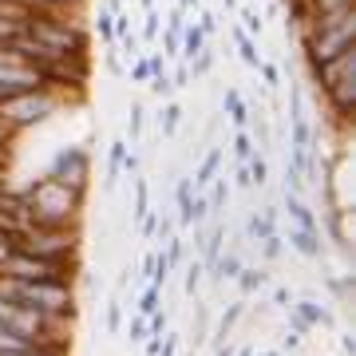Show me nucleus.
Wrapping results in <instances>:
<instances>
[{
  "label": "nucleus",
  "mask_w": 356,
  "mask_h": 356,
  "mask_svg": "<svg viewBox=\"0 0 356 356\" xmlns=\"http://www.w3.org/2000/svg\"><path fill=\"white\" fill-rule=\"evenodd\" d=\"M0 301L28 313H40L48 321H72L76 317V297L67 281H0Z\"/></svg>",
  "instance_id": "1"
},
{
  "label": "nucleus",
  "mask_w": 356,
  "mask_h": 356,
  "mask_svg": "<svg viewBox=\"0 0 356 356\" xmlns=\"http://www.w3.org/2000/svg\"><path fill=\"white\" fill-rule=\"evenodd\" d=\"M28 206H32V226H79L88 191H72L56 178H36L28 186Z\"/></svg>",
  "instance_id": "2"
},
{
  "label": "nucleus",
  "mask_w": 356,
  "mask_h": 356,
  "mask_svg": "<svg viewBox=\"0 0 356 356\" xmlns=\"http://www.w3.org/2000/svg\"><path fill=\"white\" fill-rule=\"evenodd\" d=\"M24 32L32 40H40L44 48H51L56 56H88V28H79L67 13H32Z\"/></svg>",
  "instance_id": "3"
},
{
  "label": "nucleus",
  "mask_w": 356,
  "mask_h": 356,
  "mask_svg": "<svg viewBox=\"0 0 356 356\" xmlns=\"http://www.w3.org/2000/svg\"><path fill=\"white\" fill-rule=\"evenodd\" d=\"M56 111H60V95L48 88H32V91H20V95L0 99V119H4V127L13 131V135L48 123Z\"/></svg>",
  "instance_id": "4"
},
{
  "label": "nucleus",
  "mask_w": 356,
  "mask_h": 356,
  "mask_svg": "<svg viewBox=\"0 0 356 356\" xmlns=\"http://www.w3.org/2000/svg\"><path fill=\"white\" fill-rule=\"evenodd\" d=\"M16 250L20 254H36V257H51V261H76L79 226H28L16 238Z\"/></svg>",
  "instance_id": "5"
},
{
  "label": "nucleus",
  "mask_w": 356,
  "mask_h": 356,
  "mask_svg": "<svg viewBox=\"0 0 356 356\" xmlns=\"http://www.w3.org/2000/svg\"><path fill=\"white\" fill-rule=\"evenodd\" d=\"M72 269L76 261H51V257H36V254H8L0 261V281H67L72 285Z\"/></svg>",
  "instance_id": "6"
},
{
  "label": "nucleus",
  "mask_w": 356,
  "mask_h": 356,
  "mask_svg": "<svg viewBox=\"0 0 356 356\" xmlns=\"http://www.w3.org/2000/svg\"><path fill=\"white\" fill-rule=\"evenodd\" d=\"M48 178L64 182L72 191H88V182H91L88 151H83V147H64V151H56V159H51V166H48Z\"/></svg>",
  "instance_id": "7"
},
{
  "label": "nucleus",
  "mask_w": 356,
  "mask_h": 356,
  "mask_svg": "<svg viewBox=\"0 0 356 356\" xmlns=\"http://www.w3.org/2000/svg\"><path fill=\"white\" fill-rule=\"evenodd\" d=\"M32 226V206H28V194L24 191H0V234L13 242L16 250V238Z\"/></svg>",
  "instance_id": "8"
},
{
  "label": "nucleus",
  "mask_w": 356,
  "mask_h": 356,
  "mask_svg": "<svg viewBox=\"0 0 356 356\" xmlns=\"http://www.w3.org/2000/svg\"><path fill=\"white\" fill-rule=\"evenodd\" d=\"M325 99H329V107H332V115L341 119V123H348L353 119V111H356V72H348V76H341L332 88H325L321 91Z\"/></svg>",
  "instance_id": "9"
},
{
  "label": "nucleus",
  "mask_w": 356,
  "mask_h": 356,
  "mask_svg": "<svg viewBox=\"0 0 356 356\" xmlns=\"http://www.w3.org/2000/svg\"><path fill=\"white\" fill-rule=\"evenodd\" d=\"M289 325L293 332H305V329H329L332 325V313L325 305H317V301H293L289 305Z\"/></svg>",
  "instance_id": "10"
},
{
  "label": "nucleus",
  "mask_w": 356,
  "mask_h": 356,
  "mask_svg": "<svg viewBox=\"0 0 356 356\" xmlns=\"http://www.w3.org/2000/svg\"><path fill=\"white\" fill-rule=\"evenodd\" d=\"M281 206H285V214L297 222V229H309V234H321V222H317V214L309 210L305 202H301V194H289L285 191V198H281Z\"/></svg>",
  "instance_id": "11"
},
{
  "label": "nucleus",
  "mask_w": 356,
  "mask_h": 356,
  "mask_svg": "<svg viewBox=\"0 0 356 356\" xmlns=\"http://www.w3.org/2000/svg\"><path fill=\"white\" fill-rule=\"evenodd\" d=\"M202 48H206V32L198 28V20H186L182 24V51H178V60L191 64L194 56H202Z\"/></svg>",
  "instance_id": "12"
},
{
  "label": "nucleus",
  "mask_w": 356,
  "mask_h": 356,
  "mask_svg": "<svg viewBox=\"0 0 356 356\" xmlns=\"http://www.w3.org/2000/svg\"><path fill=\"white\" fill-rule=\"evenodd\" d=\"M222 107H226V115H229V123H234V127H238V131H250V111H245L242 91L229 88V91H226V99H222Z\"/></svg>",
  "instance_id": "13"
},
{
  "label": "nucleus",
  "mask_w": 356,
  "mask_h": 356,
  "mask_svg": "<svg viewBox=\"0 0 356 356\" xmlns=\"http://www.w3.org/2000/svg\"><path fill=\"white\" fill-rule=\"evenodd\" d=\"M175 206H178V226L191 229V206H194V182H191V178H178Z\"/></svg>",
  "instance_id": "14"
},
{
  "label": "nucleus",
  "mask_w": 356,
  "mask_h": 356,
  "mask_svg": "<svg viewBox=\"0 0 356 356\" xmlns=\"http://www.w3.org/2000/svg\"><path fill=\"white\" fill-rule=\"evenodd\" d=\"M289 245L301 257H309V261L325 254V250H321V234H309V229H289Z\"/></svg>",
  "instance_id": "15"
},
{
  "label": "nucleus",
  "mask_w": 356,
  "mask_h": 356,
  "mask_svg": "<svg viewBox=\"0 0 356 356\" xmlns=\"http://www.w3.org/2000/svg\"><path fill=\"white\" fill-rule=\"evenodd\" d=\"M222 159H226V151H222V147H214V151L206 154L202 166H198V175L191 178V182H194V191H206V186L214 182V175H218V166H222Z\"/></svg>",
  "instance_id": "16"
},
{
  "label": "nucleus",
  "mask_w": 356,
  "mask_h": 356,
  "mask_svg": "<svg viewBox=\"0 0 356 356\" xmlns=\"http://www.w3.org/2000/svg\"><path fill=\"white\" fill-rule=\"evenodd\" d=\"M234 48H238V56H242V64L250 67V72H257V67H261V51H257V44L245 36L242 28H234Z\"/></svg>",
  "instance_id": "17"
},
{
  "label": "nucleus",
  "mask_w": 356,
  "mask_h": 356,
  "mask_svg": "<svg viewBox=\"0 0 356 356\" xmlns=\"http://www.w3.org/2000/svg\"><path fill=\"white\" fill-rule=\"evenodd\" d=\"M245 234H250L254 242H266L269 234H277V222H273L266 210H261V214H250L245 218Z\"/></svg>",
  "instance_id": "18"
},
{
  "label": "nucleus",
  "mask_w": 356,
  "mask_h": 356,
  "mask_svg": "<svg viewBox=\"0 0 356 356\" xmlns=\"http://www.w3.org/2000/svg\"><path fill=\"white\" fill-rule=\"evenodd\" d=\"M123 154H127V143L115 139L111 151H107V191H115V182H119V175H123Z\"/></svg>",
  "instance_id": "19"
},
{
  "label": "nucleus",
  "mask_w": 356,
  "mask_h": 356,
  "mask_svg": "<svg viewBox=\"0 0 356 356\" xmlns=\"http://www.w3.org/2000/svg\"><path fill=\"white\" fill-rule=\"evenodd\" d=\"M242 313H245V301H234V305L222 313V321H218V337H214V344H226V337L234 329H238V321H242Z\"/></svg>",
  "instance_id": "20"
},
{
  "label": "nucleus",
  "mask_w": 356,
  "mask_h": 356,
  "mask_svg": "<svg viewBox=\"0 0 356 356\" xmlns=\"http://www.w3.org/2000/svg\"><path fill=\"white\" fill-rule=\"evenodd\" d=\"M238 289H242V297H254V293H261L266 289V281H269V273L266 269H242V273H238Z\"/></svg>",
  "instance_id": "21"
},
{
  "label": "nucleus",
  "mask_w": 356,
  "mask_h": 356,
  "mask_svg": "<svg viewBox=\"0 0 356 356\" xmlns=\"http://www.w3.org/2000/svg\"><path fill=\"white\" fill-rule=\"evenodd\" d=\"M28 8H32V13H79V8H83V0H24Z\"/></svg>",
  "instance_id": "22"
},
{
  "label": "nucleus",
  "mask_w": 356,
  "mask_h": 356,
  "mask_svg": "<svg viewBox=\"0 0 356 356\" xmlns=\"http://www.w3.org/2000/svg\"><path fill=\"white\" fill-rule=\"evenodd\" d=\"M178 123H182V107H178V103H166L163 111H159V131H163V139H175Z\"/></svg>",
  "instance_id": "23"
},
{
  "label": "nucleus",
  "mask_w": 356,
  "mask_h": 356,
  "mask_svg": "<svg viewBox=\"0 0 356 356\" xmlns=\"http://www.w3.org/2000/svg\"><path fill=\"white\" fill-rule=\"evenodd\" d=\"M242 32H245L250 40H257L261 32H266V16L257 13L254 4H245V8H242Z\"/></svg>",
  "instance_id": "24"
},
{
  "label": "nucleus",
  "mask_w": 356,
  "mask_h": 356,
  "mask_svg": "<svg viewBox=\"0 0 356 356\" xmlns=\"http://www.w3.org/2000/svg\"><path fill=\"white\" fill-rule=\"evenodd\" d=\"M151 214V186H147V178H135V222Z\"/></svg>",
  "instance_id": "25"
},
{
  "label": "nucleus",
  "mask_w": 356,
  "mask_h": 356,
  "mask_svg": "<svg viewBox=\"0 0 356 356\" xmlns=\"http://www.w3.org/2000/svg\"><path fill=\"white\" fill-rule=\"evenodd\" d=\"M242 257L238 254H226V257H218V266H214V277H222V281H234L238 273H242Z\"/></svg>",
  "instance_id": "26"
},
{
  "label": "nucleus",
  "mask_w": 356,
  "mask_h": 356,
  "mask_svg": "<svg viewBox=\"0 0 356 356\" xmlns=\"http://www.w3.org/2000/svg\"><path fill=\"white\" fill-rule=\"evenodd\" d=\"M166 269H178L182 266V261H186V245H182V238H178V234H170V238H166Z\"/></svg>",
  "instance_id": "27"
},
{
  "label": "nucleus",
  "mask_w": 356,
  "mask_h": 356,
  "mask_svg": "<svg viewBox=\"0 0 356 356\" xmlns=\"http://www.w3.org/2000/svg\"><path fill=\"white\" fill-rule=\"evenodd\" d=\"M159 305H163V289H159V285H147V293L139 297V305H135V313H139V317H147V313H154Z\"/></svg>",
  "instance_id": "28"
},
{
  "label": "nucleus",
  "mask_w": 356,
  "mask_h": 356,
  "mask_svg": "<svg viewBox=\"0 0 356 356\" xmlns=\"http://www.w3.org/2000/svg\"><path fill=\"white\" fill-rule=\"evenodd\" d=\"M293 147H313V131H309V119L305 115H293Z\"/></svg>",
  "instance_id": "29"
},
{
  "label": "nucleus",
  "mask_w": 356,
  "mask_h": 356,
  "mask_svg": "<svg viewBox=\"0 0 356 356\" xmlns=\"http://www.w3.org/2000/svg\"><path fill=\"white\" fill-rule=\"evenodd\" d=\"M95 32H99L103 44H115V13L99 8V16H95Z\"/></svg>",
  "instance_id": "30"
},
{
  "label": "nucleus",
  "mask_w": 356,
  "mask_h": 356,
  "mask_svg": "<svg viewBox=\"0 0 356 356\" xmlns=\"http://www.w3.org/2000/svg\"><path fill=\"white\" fill-rule=\"evenodd\" d=\"M143 123H147V111H143V103H131V119H127L131 143H139V139H143Z\"/></svg>",
  "instance_id": "31"
},
{
  "label": "nucleus",
  "mask_w": 356,
  "mask_h": 356,
  "mask_svg": "<svg viewBox=\"0 0 356 356\" xmlns=\"http://www.w3.org/2000/svg\"><path fill=\"white\" fill-rule=\"evenodd\" d=\"M166 329H170V317H166V309H154V313H147V337H163Z\"/></svg>",
  "instance_id": "32"
},
{
  "label": "nucleus",
  "mask_w": 356,
  "mask_h": 356,
  "mask_svg": "<svg viewBox=\"0 0 356 356\" xmlns=\"http://www.w3.org/2000/svg\"><path fill=\"white\" fill-rule=\"evenodd\" d=\"M281 254H285V238L281 234H269L266 242H261V257L266 261H281Z\"/></svg>",
  "instance_id": "33"
},
{
  "label": "nucleus",
  "mask_w": 356,
  "mask_h": 356,
  "mask_svg": "<svg viewBox=\"0 0 356 356\" xmlns=\"http://www.w3.org/2000/svg\"><path fill=\"white\" fill-rule=\"evenodd\" d=\"M163 36V20H159V13L154 8H147V20H143V40H159Z\"/></svg>",
  "instance_id": "34"
},
{
  "label": "nucleus",
  "mask_w": 356,
  "mask_h": 356,
  "mask_svg": "<svg viewBox=\"0 0 356 356\" xmlns=\"http://www.w3.org/2000/svg\"><path fill=\"white\" fill-rule=\"evenodd\" d=\"M20 28L24 24H16V20H8V16H0V48H8V44L20 36Z\"/></svg>",
  "instance_id": "35"
},
{
  "label": "nucleus",
  "mask_w": 356,
  "mask_h": 356,
  "mask_svg": "<svg viewBox=\"0 0 356 356\" xmlns=\"http://www.w3.org/2000/svg\"><path fill=\"white\" fill-rule=\"evenodd\" d=\"M234 154H238V163H245V159L254 154V143H250V131H238V135H234Z\"/></svg>",
  "instance_id": "36"
},
{
  "label": "nucleus",
  "mask_w": 356,
  "mask_h": 356,
  "mask_svg": "<svg viewBox=\"0 0 356 356\" xmlns=\"http://www.w3.org/2000/svg\"><path fill=\"white\" fill-rule=\"evenodd\" d=\"M301 182H305V175H301V170L289 163V159H285V191L297 194V191H301Z\"/></svg>",
  "instance_id": "37"
},
{
  "label": "nucleus",
  "mask_w": 356,
  "mask_h": 356,
  "mask_svg": "<svg viewBox=\"0 0 356 356\" xmlns=\"http://www.w3.org/2000/svg\"><path fill=\"white\" fill-rule=\"evenodd\" d=\"M198 289H202V261H194V266L186 269V297H194Z\"/></svg>",
  "instance_id": "38"
},
{
  "label": "nucleus",
  "mask_w": 356,
  "mask_h": 356,
  "mask_svg": "<svg viewBox=\"0 0 356 356\" xmlns=\"http://www.w3.org/2000/svg\"><path fill=\"white\" fill-rule=\"evenodd\" d=\"M123 329V305H119V297H115L111 305H107V332H119Z\"/></svg>",
  "instance_id": "39"
},
{
  "label": "nucleus",
  "mask_w": 356,
  "mask_h": 356,
  "mask_svg": "<svg viewBox=\"0 0 356 356\" xmlns=\"http://www.w3.org/2000/svg\"><path fill=\"white\" fill-rule=\"evenodd\" d=\"M226 202H229V182H226V178H218V182H214V194H210V206H214V210H222Z\"/></svg>",
  "instance_id": "40"
},
{
  "label": "nucleus",
  "mask_w": 356,
  "mask_h": 356,
  "mask_svg": "<svg viewBox=\"0 0 356 356\" xmlns=\"http://www.w3.org/2000/svg\"><path fill=\"white\" fill-rule=\"evenodd\" d=\"M131 79H135V83H151V64H147V56L131 64Z\"/></svg>",
  "instance_id": "41"
},
{
  "label": "nucleus",
  "mask_w": 356,
  "mask_h": 356,
  "mask_svg": "<svg viewBox=\"0 0 356 356\" xmlns=\"http://www.w3.org/2000/svg\"><path fill=\"white\" fill-rule=\"evenodd\" d=\"M198 28H202L206 40H210V36L218 32V16H214V13H206V8H198Z\"/></svg>",
  "instance_id": "42"
},
{
  "label": "nucleus",
  "mask_w": 356,
  "mask_h": 356,
  "mask_svg": "<svg viewBox=\"0 0 356 356\" xmlns=\"http://www.w3.org/2000/svg\"><path fill=\"white\" fill-rule=\"evenodd\" d=\"M103 64H107V72H111V76H127V72H123V64H119V56H115V44H107V56H103Z\"/></svg>",
  "instance_id": "43"
},
{
  "label": "nucleus",
  "mask_w": 356,
  "mask_h": 356,
  "mask_svg": "<svg viewBox=\"0 0 356 356\" xmlns=\"http://www.w3.org/2000/svg\"><path fill=\"white\" fill-rule=\"evenodd\" d=\"M147 64H151V79H154V76H163L166 67H170V60H166L163 51H154V56H147Z\"/></svg>",
  "instance_id": "44"
},
{
  "label": "nucleus",
  "mask_w": 356,
  "mask_h": 356,
  "mask_svg": "<svg viewBox=\"0 0 356 356\" xmlns=\"http://www.w3.org/2000/svg\"><path fill=\"white\" fill-rule=\"evenodd\" d=\"M170 83H175V91L186 88V83H191V67H186V64H175V72H170Z\"/></svg>",
  "instance_id": "45"
},
{
  "label": "nucleus",
  "mask_w": 356,
  "mask_h": 356,
  "mask_svg": "<svg viewBox=\"0 0 356 356\" xmlns=\"http://www.w3.org/2000/svg\"><path fill=\"white\" fill-rule=\"evenodd\" d=\"M131 341H147V317H131Z\"/></svg>",
  "instance_id": "46"
},
{
  "label": "nucleus",
  "mask_w": 356,
  "mask_h": 356,
  "mask_svg": "<svg viewBox=\"0 0 356 356\" xmlns=\"http://www.w3.org/2000/svg\"><path fill=\"white\" fill-rule=\"evenodd\" d=\"M159 222H163L159 214H147V218L139 222V234H143V238H154V229H159Z\"/></svg>",
  "instance_id": "47"
},
{
  "label": "nucleus",
  "mask_w": 356,
  "mask_h": 356,
  "mask_svg": "<svg viewBox=\"0 0 356 356\" xmlns=\"http://www.w3.org/2000/svg\"><path fill=\"white\" fill-rule=\"evenodd\" d=\"M178 353V332H163V348H159V356H175Z\"/></svg>",
  "instance_id": "48"
},
{
  "label": "nucleus",
  "mask_w": 356,
  "mask_h": 356,
  "mask_svg": "<svg viewBox=\"0 0 356 356\" xmlns=\"http://www.w3.org/2000/svg\"><path fill=\"white\" fill-rule=\"evenodd\" d=\"M151 83H154V91H159V95H170V91H175V83H170V72H163V76H154Z\"/></svg>",
  "instance_id": "49"
},
{
  "label": "nucleus",
  "mask_w": 356,
  "mask_h": 356,
  "mask_svg": "<svg viewBox=\"0 0 356 356\" xmlns=\"http://www.w3.org/2000/svg\"><path fill=\"white\" fill-rule=\"evenodd\" d=\"M8 147H13V131L4 127V119H0V159H8Z\"/></svg>",
  "instance_id": "50"
},
{
  "label": "nucleus",
  "mask_w": 356,
  "mask_h": 356,
  "mask_svg": "<svg viewBox=\"0 0 356 356\" xmlns=\"http://www.w3.org/2000/svg\"><path fill=\"white\" fill-rule=\"evenodd\" d=\"M257 72L266 76V83H269V88H277V83H281V72H277V67H273V64H261V67H257Z\"/></svg>",
  "instance_id": "51"
},
{
  "label": "nucleus",
  "mask_w": 356,
  "mask_h": 356,
  "mask_svg": "<svg viewBox=\"0 0 356 356\" xmlns=\"http://www.w3.org/2000/svg\"><path fill=\"white\" fill-rule=\"evenodd\" d=\"M273 301H277V305H285V309H289L293 301H297V297H293V293L285 289V285H277V289H273Z\"/></svg>",
  "instance_id": "52"
},
{
  "label": "nucleus",
  "mask_w": 356,
  "mask_h": 356,
  "mask_svg": "<svg viewBox=\"0 0 356 356\" xmlns=\"http://www.w3.org/2000/svg\"><path fill=\"white\" fill-rule=\"evenodd\" d=\"M234 182H238L242 191H254V182H250V170H245V163L238 166V175H234Z\"/></svg>",
  "instance_id": "53"
},
{
  "label": "nucleus",
  "mask_w": 356,
  "mask_h": 356,
  "mask_svg": "<svg viewBox=\"0 0 356 356\" xmlns=\"http://www.w3.org/2000/svg\"><path fill=\"white\" fill-rule=\"evenodd\" d=\"M154 261H159V254H143V277L151 281V273H154Z\"/></svg>",
  "instance_id": "54"
},
{
  "label": "nucleus",
  "mask_w": 356,
  "mask_h": 356,
  "mask_svg": "<svg viewBox=\"0 0 356 356\" xmlns=\"http://www.w3.org/2000/svg\"><path fill=\"white\" fill-rule=\"evenodd\" d=\"M341 353H344V356H353V353H356V341H353V332H344V337H341Z\"/></svg>",
  "instance_id": "55"
},
{
  "label": "nucleus",
  "mask_w": 356,
  "mask_h": 356,
  "mask_svg": "<svg viewBox=\"0 0 356 356\" xmlns=\"http://www.w3.org/2000/svg\"><path fill=\"white\" fill-rule=\"evenodd\" d=\"M297 337H301V332H285V337H281V348L293 353V348H297Z\"/></svg>",
  "instance_id": "56"
},
{
  "label": "nucleus",
  "mask_w": 356,
  "mask_h": 356,
  "mask_svg": "<svg viewBox=\"0 0 356 356\" xmlns=\"http://www.w3.org/2000/svg\"><path fill=\"white\" fill-rule=\"evenodd\" d=\"M178 8H194V13H198V8H202V0H175Z\"/></svg>",
  "instance_id": "57"
},
{
  "label": "nucleus",
  "mask_w": 356,
  "mask_h": 356,
  "mask_svg": "<svg viewBox=\"0 0 356 356\" xmlns=\"http://www.w3.org/2000/svg\"><path fill=\"white\" fill-rule=\"evenodd\" d=\"M214 356H234V344H218V353Z\"/></svg>",
  "instance_id": "58"
},
{
  "label": "nucleus",
  "mask_w": 356,
  "mask_h": 356,
  "mask_svg": "<svg viewBox=\"0 0 356 356\" xmlns=\"http://www.w3.org/2000/svg\"><path fill=\"white\" fill-rule=\"evenodd\" d=\"M139 4H143V13H147V8H154V0H139Z\"/></svg>",
  "instance_id": "59"
},
{
  "label": "nucleus",
  "mask_w": 356,
  "mask_h": 356,
  "mask_svg": "<svg viewBox=\"0 0 356 356\" xmlns=\"http://www.w3.org/2000/svg\"><path fill=\"white\" fill-rule=\"evenodd\" d=\"M222 4H226V8H238V0H222Z\"/></svg>",
  "instance_id": "60"
},
{
  "label": "nucleus",
  "mask_w": 356,
  "mask_h": 356,
  "mask_svg": "<svg viewBox=\"0 0 356 356\" xmlns=\"http://www.w3.org/2000/svg\"><path fill=\"white\" fill-rule=\"evenodd\" d=\"M238 356H254V348H242V353H238Z\"/></svg>",
  "instance_id": "61"
},
{
  "label": "nucleus",
  "mask_w": 356,
  "mask_h": 356,
  "mask_svg": "<svg viewBox=\"0 0 356 356\" xmlns=\"http://www.w3.org/2000/svg\"><path fill=\"white\" fill-rule=\"evenodd\" d=\"M261 356H281V353H261Z\"/></svg>",
  "instance_id": "62"
}]
</instances>
